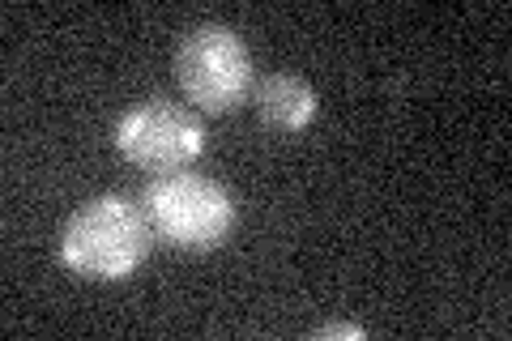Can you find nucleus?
Masks as SVG:
<instances>
[{"label":"nucleus","mask_w":512,"mask_h":341,"mask_svg":"<svg viewBox=\"0 0 512 341\" xmlns=\"http://www.w3.org/2000/svg\"><path fill=\"white\" fill-rule=\"evenodd\" d=\"M154 248V226L146 205L107 192L73 209L60 235V261L77 278L90 282H120L128 278Z\"/></svg>","instance_id":"1"},{"label":"nucleus","mask_w":512,"mask_h":341,"mask_svg":"<svg viewBox=\"0 0 512 341\" xmlns=\"http://www.w3.org/2000/svg\"><path fill=\"white\" fill-rule=\"evenodd\" d=\"M150 214L154 235L184 252H210L227 243L235 226V197L210 175L197 171H167L141 197Z\"/></svg>","instance_id":"2"},{"label":"nucleus","mask_w":512,"mask_h":341,"mask_svg":"<svg viewBox=\"0 0 512 341\" xmlns=\"http://www.w3.org/2000/svg\"><path fill=\"white\" fill-rule=\"evenodd\" d=\"M312 337H350V341H363V329H359V324H320Z\"/></svg>","instance_id":"6"},{"label":"nucleus","mask_w":512,"mask_h":341,"mask_svg":"<svg viewBox=\"0 0 512 341\" xmlns=\"http://www.w3.org/2000/svg\"><path fill=\"white\" fill-rule=\"evenodd\" d=\"M175 81L201 111H235L252 94V52L222 22L192 26L175 47Z\"/></svg>","instance_id":"3"},{"label":"nucleus","mask_w":512,"mask_h":341,"mask_svg":"<svg viewBox=\"0 0 512 341\" xmlns=\"http://www.w3.org/2000/svg\"><path fill=\"white\" fill-rule=\"evenodd\" d=\"M205 145V124L184 103L154 94L116 120V150L146 171H180Z\"/></svg>","instance_id":"4"},{"label":"nucleus","mask_w":512,"mask_h":341,"mask_svg":"<svg viewBox=\"0 0 512 341\" xmlns=\"http://www.w3.org/2000/svg\"><path fill=\"white\" fill-rule=\"evenodd\" d=\"M256 111H261V120L269 128L299 133L316 116V90L295 73H269L256 81Z\"/></svg>","instance_id":"5"}]
</instances>
